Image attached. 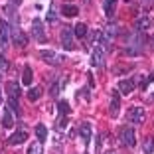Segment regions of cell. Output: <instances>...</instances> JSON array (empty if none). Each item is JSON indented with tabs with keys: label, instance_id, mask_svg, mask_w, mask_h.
Masks as SVG:
<instances>
[{
	"label": "cell",
	"instance_id": "cell-1",
	"mask_svg": "<svg viewBox=\"0 0 154 154\" xmlns=\"http://www.w3.org/2000/svg\"><path fill=\"white\" fill-rule=\"evenodd\" d=\"M119 136H121V142H122V144H127V146H134V144H136L134 131H132L131 127H121Z\"/></svg>",
	"mask_w": 154,
	"mask_h": 154
},
{
	"label": "cell",
	"instance_id": "cell-2",
	"mask_svg": "<svg viewBox=\"0 0 154 154\" xmlns=\"http://www.w3.org/2000/svg\"><path fill=\"white\" fill-rule=\"evenodd\" d=\"M128 117H131V122H136V125H142L144 122V109L142 107H132L131 111H128Z\"/></svg>",
	"mask_w": 154,
	"mask_h": 154
},
{
	"label": "cell",
	"instance_id": "cell-3",
	"mask_svg": "<svg viewBox=\"0 0 154 154\" xmlns=\"http://www.w3.org/2000/svg\"><path fill=\"white\" fill-rule=\"evenodd\" d=\"M40 57L44 59V61H48V63H51V65H57L59 61H61V57L51 50H40Z\"/></svg>",
	"mask_w": 154,
	"mask_h": 154
},
{
	"label": "cell",
	"instance_id": "cell-4",
	"mask_svg": "<svg viewBox=\"0 0 154 154\" xmlns=\"http://www.w3.org/2000/svg\"><path fill=\"white\" fill-rule=\"evenodd\" d=\"M8 36H10V26L6 20H0V45L6 48L8 45Z\"/></svg>",
	"mask_w": 154,
	"mask_h": 154
},
{
	"label": "cell",
	"instance_id": "cell-5",
	"mask_svg": "<svg viewBox=\"0 0 154 154\" xmlns=\"http://www.w3.org/2000/svg\"><path fill=\"white\" fill-rule=\"evenodd\" d=\"M32 34L34 38H36L38 42H44L45 36H44V24H42V20H34L32 22Z\"/></svg>",
	"mask_w": 154,
	"mask_h": 154
},
{
	"label": "cell",
	"instance_id": "cell-6",
	"mask_svg": "<svg viewBox=\"0 0 154 154\" xmlns=\"http://www.w3.org/2000/svg\"><path fill=\"white\" fill-rule=\"evenodd\" d=\"M10 30H12V40L16 42V44H18L20 48H24V45L28 44V38L24 36V32L20 30V28H16V26H14V28H10Z\"/></svg>",
	"mask_w": 154,
	"mask_h": 154
},
{
	"label": "cell",
	"instance_id": "cell-7",
	"mask_svg": "<svg viewBox=\"0 0 154 154\" xmlns=\"http://www.w3.org/2000/svg\"><path fill=\"white\" fill-rule=\"evenodd\" d=\"M26 138H28V132L26 131H16L12 136L8 138V142L12 146H18V144H22V142H26Z\"/></svg>",
	"mask_w": 154,
	"mask_h": 154
},
{
	"label": "cell",
	"instance_id": "cell-8",
	"mask_svg": "<svg viewBox=\"0 0 154 154\" xmlns=\"http://www.w3.org/2000/svg\"><path fill=\"white\" fill-rule=\"evenodd\" d=\"M152 20L148 18V16H138L136 18V22H134V28L138 30V32H142V30H148V28H152Z\"/></svg>",
	"mask_w": 154,
	"mask_h": 154
},
{
	"label": "cell",
	"instance_id": "cell-9",
	"mask_svg": "<svg viewBox=\"0 0 154 154\" xmlns=\"http://www.w3.org/2000/svg\"><path fill=\"white\" fill-rule=\"evenodd\" d=\"M61 45L65 50H73V36L69 28H63V32H61Z\"/></svg>",
	"mask_w": 154,
	"mask_h": 154
},
{
	"label": "cell",
	"instance_id": "cell-10",
	"mask_svg": "<svg viewBox=\"0 0 154 154\" xmlns=\"http://www.w3.org/2000/svg\"><path fill=\"white\" fill-rule=\"evenodd\" d=\"M134 81L132 79H122L121 83H119V93H122V95H128V93H132L134 91Z\"/></svg>",
	"mask_w": 154,
	"mask_h": 154
},
{
	"label": "cell",
	"instance_id": "cell-11",
	"mask_svg": "<svg viewBox=\"0 0 154 154\" xmlns=\"http://www.w3.org/2000/svg\"><path fill=\"white\" fill-rule=\"evenodd\" d=\"M119 107H121V103H119V91H113V95H111V117H117L119 115Z\"/></svg>",
	"mask_w": 154,
	"mask_h": 154
},
{
	"label": "cell",
	"instance_id": "cell-12",
	"mask_svg": "<svg viewBox=\"0 0 154 154\" xmlns=\"http://www.w3.org/2000/svg\"><path fill=\"white\" fill-rule=\"evenodd\" d=\"M79 132H81L83 144H89V140H91V125L89 122H83L81 127H79Z\"/></svg>",
	"mask_w": 154,
	"mask_h": 154
},
{
	"label": "cell",
	"instance_id": "cell-13",
	"mask_svg": "<svg viewBox=\"0 0 154 154\" xmlns=\"http://www.w3.org/2000/svg\"><path fill=\"white\" fill-rule=\"evenodd\" d=\"M91 65H95V67H101V65H103V50H101V48H95V51L91 55Z\"/></svg>",
	"mask_w": 154,
	"mask_h": 154
},
{
	"label": "cell",
	"instance_id": "cell-14",
	"mask_svg": "<svg viewBox=\"0 0 154 154\" xmlns=\"http://www.w3.org/2000/svg\"><path fill=\"white\" fill-rule=\"evenodd\" d=\"M6 91H8L10 97L18 99V95H20V85H18L16 81H8V83H6Z\"/></svg>",
	"mask_w": 154,
	"mask_h": 154
},
{
	"label": "cell",
	"instance_id": "cell-15",
	"mask_svg": "<svg viewBox=\"0 0 154 154\" xmlns=\"http://www.w3.org/2000/svg\"><path fill=\"white\" fill-rule=\"evenodd\" d=\"M32 77H34L32 67L26 65V67H24V75H22V83H24V85H32Z\"/></svg>",
	"mask_w": 154,
	"mask_h": 154
},
{
	"label": "cell",
	"instance_id": "cell-16",
	"mask_svg": "<svg viewBox=\"0 0 154 154\" xmlns=\"http://www.w3.org/2000/svg\"><path fill=\"white\" fill-rule=\"evenodd\" d=\"M115 2H117V0H103V8H105V14H107V16H113L115 14Z\"/></svg>",
	"mask_w": 154,
	"mask_h": 154
},
{
	"label": "cell",
	"instance_id": "cell-17",
	"mask_svg": "<svg viewBox=\"0 0 154 154\" xmlns=\"http://www.w3.org/2000/svg\"><path fill=\"white\" fill-rule=\"evenodd\" d=\"M61 12H63V16H67V18H73V16L79 12V8H77V6H73V4H65Z\"/></svg>",
	"mask_w": 154,
	"mask_h": 154
},
{
	"label": "cell",
	"instance_id": "cell-18",
	"mask_svg": "<svg viewBox=\"0 0 154 154\" xmlns=\"http://www.w3.org/2000/svg\"><path fill=\"white\" fill-rule=\"evenodd\" d=\"M142 152H144V154H152L154 152V138H152V136H148V138L144 140V144H142Z\"/></svg>",
	"mask_w": 154,
	"mask_h": 154
},
{
	"label": "cell",
	"instance_id": "cell-19",
	"mask_svg": "<svg viewBox=\"0 0 154 154\" xmlns=\"http://www.w3.org/2000/svg\"><path fill=\"white\" fill-rule=\"evenodd\" d=\"M73 34H75L77 38H85L87 36V26L85 24H77V26H73Z\"/></svg>",
	"mask_w": 154,
	"mask_h": 154
},
{
	"label": "cell",
	"instance_id": "cell-20",
	"mask_svg": "<svg viewBox=\"0 0 154 154\" xmlns=\"http://www.w3.org/2000/svg\"><path fill=\"white\" fill-rule=\"evenodd\" d=\"M36 136L40 138V142H44L45 138H48V128H45L44 125H38L36 127Z\"/></svg>",
	"mask_w": 154,
	"mask_h": 154
},
{
	"label": "cell",
	"instance_id": "cell-21",
	"mask_svg": "<svg viewBox=\"0 0 154 154\" xmlns=\"http://www.w3.org/2000/svg\"><path fill=\"white\" fill-rule=\"evenodd\" d=\"M40 97H42V89L40 87H32V89L28 91V99L30 101H38Z\"/></svg>",
	"mask_w": 154,
	"mask_h": 154
},
{
	"label": "cell",
	"instance_id": "cell-22",
	"mask_svg": "<svg viewBox=\"0 0 154 154\" xmlns=\"http://www.w3.org/2000/svg\"><path fill=\"white\" fill-rule=\"evenodd\" d=\"M42 142H32V144L28 146V154H42Z\"/></svg>",
	"mask_w": 154,
	"mask_h": 154
},
{
	"label": "cell",
	"instance_id": "cell-23",
	"mask_svg": "<svg viewBox=\"0 0 154 154\" xmlns=\"http://www.w3.org/2000/svg\"><path fill=\"white\" fill-rule=\"evenodd\" d=\"M2 125H4L6 128H10L14 125V119H12V115H10V111H4V117H2Z\"/></svg>",
	"mask_w": 154,
	"mask_h": 154
},
{
	"label": "cell",
	"instance_id": "cell-24",
	"mask_svg": "<svg viewBox=\"0 0 154 154\" xmlns=\"http://www.w3.org/2000/svg\"><path fill=\"white\" fill-rule=\"evenodd\" d=\"M8 107H10V109H12L16 115H20V113H22V111H20V105H18V101L14 99V97H10V99H8Z\"/></svg>",
	"mask_w": 154,
	"mask_h": 154
},
{
	"label": "cell",
	"instance_id": "cell-25",
	"mask_svg": "<svg viewBox=\"0 0 154 154\" xmlns=\"http://www.w3.org/2000/svg\"><path fill=\"white\" fill-rule=\"evenodd\" d=\"M57 109H59V113H65V115L71 111V109H69V103H67V101H59V103H57Z\"/></svg>",
	"mask_w": 154,
	"mask_h": 154
},
{
	"label": "cell",
	"instance_id": "cell-26",
	"mask_svg": "<svg viewBox=\"0 0 154 154\" xmlns=\"http://www.w3.org/2000/svg\"><path fill=\"white\" fill-rule=\"evenodd\" d=\"M0 71H2V73L8 71V61H6L4 55H0Z\"/></svg>",
	"mask_w": 154,
	"mask_h": 154
},
{
	"label": "cell",
	"instance_id": "cell-27",
	"mask_svg": "<svg viewBox=\"0 0 154 154\" xmlns=\"http://www.w3.org/2000/svg\"><path fill=\"white\" fill-rule=\"evenodd\" d=\"M50 93H51V97H57L59 95V83H54V85H51Z\"/></svg>",
	"mask_w": 154,
	"mask_h": 154
},
{
	"label": "cell",
	"instance_id": "cell-28",
	"mask_svg": "<svg viewBox=\"0 0 154 154\" xmlns=\"http://www.w3.org/2000/svg\"><path fill=\"white\" fill-rule=\"evenodd\" d=\"M65 127H67V121H65V119H63V121H59V122H57V128H65Z\"/></svg>",
	"mask_w": 154,
	"mask_h": 154
},
{
	"label": "cell",
	"instance_id": "cell-29",
	"mask_svg": "<svg viewBox=\"0 0 154 154\" xmlns=\"http://www.w3.org/2000/svg\"><path fill=\"white\" fill-rule=\"evenodd\" d=\"M109 154H111V152H109Z\"/></svg>",
	"mask_w": 154,
	"mask_h": 154
}]
</instances>
